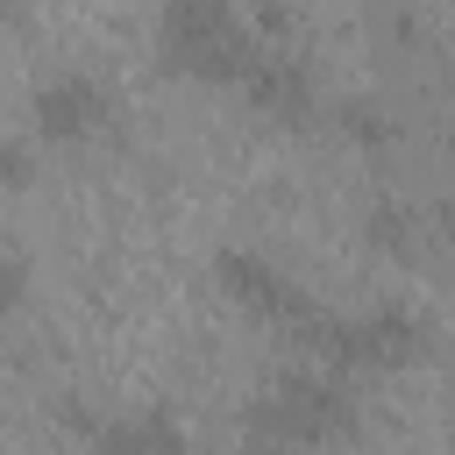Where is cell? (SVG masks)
I'll list each match as a JSON object with an SVG mask.
<instances>
[{"instance_id":"6da1fadb","label":"cell","mask_w":455,"mask_h":455,"mask_svg":"<svg viewBox=\"0 0 455 455\" xmlns=\"http://www.w3.org/2000/svg\"><path fill=\"white\" fill-rule=\"evenodd\" d=\"M156 57L178 78L235 85L256 57V36L235 0H156Z\"/></svg>"},{"instance_id":"7a4b0ae2","label":"cell","mask_w":455,"mask_h":455,"mask_svg":"<svg viewBox=\"0 0 455 455\" xmlns=\"http://www.w3.org/2000/svg\"><path fill=\"white\" fill-rule=\"evenodd\" d=\"M348 427H355V398H348V384L327 377V370H284V377H270V384L256 391V405H249V434L284 441V448H327V441H341Z\"/></svg>"},{"instance_id":"3957f363","label":"cell","mask_w":455,"mask_h":455,"mask_svg":"<svg viewBox=\"0 0 455 455\" xmlns=\"http://www.w3.org/2000/svg\"><path fill=\"white\" fill-rule=\"evenodd\" d=\"M299 341L334 370H405V363L427 355V320L391 299V306H370V313H320Z\"/></svg>"},{"instance_id":"277c9868","label":"cell","mask_w":455,"mask_h":455,"mask_svg":"<svg viewBox=\"0 0 455 455\" xmlns=\"http://www.w3.org/2000/svg\"><path fill=\"white\" fill-rule=\"evenodd\" d=\"M213 277H220V291L249 313V320H263V327H284L291 341L320 320V306L306 299V284L284 270V263H270L263 249H220L213 256Z\"/></svg>"},{"instance_id":"5b68a950","label":"cell","mask_w":455,"mask_h":455,"mask_svg":"<svg viewBox=\"0 0 455 455\" xmlns=\"http://www.w3.org/2000/svg\"><path fill=\"white\" fill-rule=\"evenodd\" d=\"M28 121H36L43 142L78 149V142H92V135L114 128V92H107L92 71H50V78L28 92Z\"/></svg>"},{"instance_id":"8992f818","label":"cell","mask_w":455,"mask_h":455,"mask_svg":"<svg viewBox=\"0 0 455 455\" xmlns=\"http://www.w3.org/2000/svg\"><path fill=\"white\" fill-rule=\"evenodd\" d=\"M235 85H242V100H249L256 114H270V121H291V128H306V121L320 114L313 64H306V57H291L284 43H256V57H249V71H242Z\"/></svg>"},{"instance_id":"52a82bcc","label":"cell","mask_w":455,"mask_h":455,"mask_svg":"<svg viewBox=\"0 0 455 455\" xmlns=\"http://www.w3.org/2000/svg\"><path fill=\"white\" fill-rule=\"evenodd\" d=\"M92 455H185V427L164 405H135V412H92L85 427Z\"/></svg>"},{"instance_id":"ba28073f","label":"cell","mask_w":455,"mask_h":455,"mask_svg":"<svg viewBox=\"0 0 455 455\" xmlns=\"http://www.w3.org/2000/svg\"><path fill=\"white\" fill-rule=\"evenodd\" d=\"M334 128H341L363 156H384V149L398 142V114H384L377 100H341V107H334Z\"/></svg>"},{"instance_id":"9c48e42d","label":"cell","mask_w":455,"mask_h":455,"mask_svg":"<svg viewBox=\"0 0 455 455\" xmlns=\"http://www.w3.org/2000/svg\"><path fill=\"white\" fill-rule=\"evenodd\" d=\"M363 228H370V242H377L384 256H412V242H419V235H412V213H405V206H391V199H377Z\"/></svg>"},{"instance_id":"30bf717a","label":"cell","mask_w":455,"mask_h":455,"mask_svg":"<svg viewBox=\"0 0 455 455\" xmlns=\"http://www.w3.org/2000/svg\"><path fill=\"white\" fill-rule=\"evenodd\" d=\"M21 299H28V263L21 249H0V327L21 313Z\"/></svg>"},{"instance_id":"8fae6325","label":"cell","mask_w":455,"mask_h":455,"mask_svg":"<svg viewBox=\"0 0 455 455\" xmlns=\"http://www.w3.org/2000/svg\"><path fill=\"white\" fill-rule=\"evenodd\" d=\"M0 185H7V192L36 185V149H28V142H0Z\"/></svg>"},{"instance_id":"7c38bea8","label":"cell","mask_w":455,"mask_h":455,"mask_svg":"<svg viewBox=\"0 0 455 455\" xmlns=\"http://www.w3.org/2000/svg\"><path fill=\"white\" fill-rule=\"evenodd\" d=\"M242 455H291V448H284V441H263V434H249V441H242Z\"/></svg>"},{"instance_id":"4fadbf2b","label":"cell","mask_w":455,"mask_h":455,"mask_svg":"<svg viewBox=\"0 0 455 455\" xmlns=\"http://www.w3.org/2000/svg\"><path fill=\"white\" fill-rule=\"evenodd\" d=\"M448 156H455V114H448Z\"/></svg>"},{"instance_id":"5bb4252c","label":"cell","mask_w":455,"mask_h":455,"mask_svg":"<svg viewBox=\"0 0 455 455\" xmlns=\"http://www.w3.org/2000/svg\"><path fill=\"white\" fill-rule=\"evenodd\" d=\"M448 228H455V206H448Z\"/></svg>"}]
</instances>
